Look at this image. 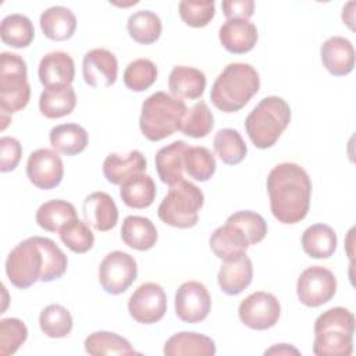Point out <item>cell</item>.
Listing matches in <instances>:
<instances>
[{
  "label": "cell",
  "mask_w": 356,
  "mask_h": 356,
  "mask_svg": "<svg viewBox=\"0 0 356 356\" xmlns=\"http://www.w3.org/2000/svg\"><path fill=\"white\" fill-rule=\"evenodd\" d=\"M267 192L271 213L280 222L296 224L307 216L312 181L303 167L295 163L275 165L267 177Z\"/></svg>",
  "instance_id": "6da1fadb"
},
{
  "label": "cell",
  "mask_w": 356,
  "mask_h": 356,
  "mask_svg": "<svg viewBox=\"0 0 356 356\" xmlns=\"http://www.w3.org/2000/svg\"><path fill=\"white\" fill-rule=\"evenodd\" d=\"M259 72L248 63H231L216 78L210 99L224 113H235L243 108L259 92Z\"/></svg>",
  "instance_id": "7a4b0ae2"
},
{
  "label": "cell",
  "mask_w": 356,
  "mask_h": 356,
  "mask_svg": "<svg viewBox=\"0 0 356 356\" xmlns=\"http://www.w3.org/2000/svg\"><path fill=\"white\" fill-rule=\"evenodd\" d=\"M355 316L345 307H332L314 321L313 353L317 356H349L353 352Z\"/></svg>",
  "instance_id": "3957f363"
},
{
  "label": "cell",
  "mask_w": 356,
  "mask_h": 356,
  "mask_svg": "<svg viewBox=\"0 0 356 356\" xmlns=\"http://www.w3.org/2000/svg\"><path fill=\"white\" fill-rule=\"evenodd\" d=\"M186 111L184 100L165 92H156L142 103L139 128L145 138L159 142L181 129Z\"/></svg>",
  "instance_id": "277c9868"
},
{
  "label": "cell",
  "mask_w": 356,
  "mask_h": 356,
  "mask_svg": "<svg viewBox=\"0 0 356 356\" xmlns=\"http://www.w3.org/2000/svg\"><path fill=\"white\" fill-rule=\"evenodd\" d=\"M289 121V104L282 97L267 96L249 113L245 120V129L257 149H268L277 143Z\"/></svg>",
  "instance_id": "5b68a950"
},
{
  "label": "cell",
  "mask_w": 356,
  "mask_h": 356,
  "mask_svg": "<svg viewBox=\"0 0 356 356\" xmlns=\"http://www.w3.org/2000/svg\"><path fill=\"white\" fill-rule=\"evenodd\" d=\"M203 203V192L196 185L182 178L170 186L168 193L157 209V214L167 225L175 228H191L197 224L199 210Z\"/></svg>",
  "instance_id": "8992f818"
},
{
  "label": "cell",
  "mask_w": 356,
  "mask_h": 356,
  "mask_svg": "<svg viewBox=\"0 0 356 356\" xmlns=\"http://www.w3.org/2000/svg\"><path fill=\"white\" fill-rule=\"evenodd\" d=\"M31 97L25 60L10 51L0 54V108L8 114L26 107Z\"/></svg>",
  "instance_id": "52a82bcc"
},
{
  "label": "cell",
  "mask_w": 356,
  "mask_h": 356,
  "mask_svg": "<svg viewBox=\"0 0 356 356\" xmlns=\"http://www.w3.org/2000/svg\"><path fill=\"white\" fill-rule=\"evenodd\" d=\"M43 266L44 259L38 236H31L19 242L8 253L6 260V274L14 286L26 289L36 281H40Z\"/></svg>",
  "instance_id": "ba28073f"
},
{
  "label": "cell",
  "mask_w": 356,
  "mask_h": 356,
  "mask_svg": "<svg viewBox=\"0 0 356 356\" xmlns=\"http://www.w3.org/2000/svg\"><path fill=\"white\" fill-rule=\"evenodd\" d=\"M337 292L334 273L323 266H312L303 270L296 282V293L302 305L318 307L330 302Z\"/></svg>",
  "instance_id": "9c48e42d"
},
{
  "label": "cell",
  "mask_w": 356,
  "mask_h": 356,
  "mask_svg": "<svg viewBox=\"0 0 356 356\" xmlns=\"http://www.w3.org/2000/svg\"><path fill=\"white\" fill-rule=\"evenodd\" d=\"M97 275L102 288L107 293L120 295L136 280L138 266L131 254L122 250H114L102 260Z\"/></svg>",
  "instance_id": "30bf717a"
},
{
  "label": "cell",
  "mask_w": 356,
  "mask_h": 356,
  "mask_svg": "<svg viewBox=\"0 0 356 356\" xmlns=\"http://www.w3.org/2000/svg\"><path fill=\"white\" fill-rule=\"evenodd\" d=\"M238 314L246 327L263 331L274 327L278 323L281 306L273 293L257 291L241 302Z\"/></svg>",
  "instance_id": "8fae6325"
},
{
  "label": "cell",
  "mask_w": 356,
  "mask_h": 356,
  "mask_svg": "<svg viewBox=\"0 0 356 356\" xmlns=\"http://www.w3.org/2000/svg\"><path fill=\"white\" fill-rule=\"evenodd\" d=\"M131 317L142 324H154L160 321L167 312V295L156 282L139 285L128 300Z\"/></svg>",
  "instance_id": "7c38bea8"
},
{
  "label": "cell",
  "mask_w": 356,
  "mask_h": 356,
  "mask_svg": "<svg viewBox=\"0 0 356 356\" xmlns=\"http://www.w3.org/2000/svg\"><path fill=\"white\" fill-rule=\"evenodd\" d=\"M211 309V298L207 288L199 281L184 282L175 293V314L185 323L203 321Z\"/></svg>",
  "instance_id": "4fadbf2b"
},
{
  "label": "cell",
  "mask_w": 356,
  "mask_h": 356,
  "mask_svg": "<svg viewBox=\"0 0 356 356\" xmlns=\"http://www.w3.org/2000/svg\"><path fill=\"white\" fill-rule=\"evenodd\" d=\"M26 175L31 184L39 189L58 186L64 177L63 160L57 152L42 147L32 152L26 161Z\"/></svg>",
  "instance_id": "5bb4252c"
},
{
  "label": "cell",
  "mask_w": 356,
  "mask_h": 356,
  "mask_svg": "<svg viewBox=\"0 0 356 356\" xmlns=\"http://www.w3.org/2000/svg\"><path fill=\"white\" fill-rule=\"evenodd\" d=\"M83 81L92 88H108L114 85L118 75L117 57L107 49L89 50L82 60Z\"/></svg>",
  "instance_id": "9a60e30c"
},
{
  "label": "cell",
  "mask_w": 356,
  "mask_h": 356,
  "mask_svg": "<svg viewBox=\"0 0 356 356\" xmlns=\"http://www.w3.org/2000/svg\"><path fill=\"white\" fill-rule=\"evenodd\" d=\"M321 63L334 76H345L353 71L355 49L349 39L331 36L320 47Z\"/></svg>",
  "instance_id": "2e32d148"
},
{
  "label": "cell",
  "mask_w": 356,
  "mask_h": 356,
  "mask_svg": "<svg viewBox=\"0 0 356 356\" xmlns=\"http://www.w3.org/2000/svg\"><path fill=\"white\" fill-rule=\"evenodd\" d=\"M82 214L85 222L100 232L110 231L118 221V209L114 199L108 193L100 191L85 197Z\"/></svg>",
  "instance_id": "e0dca14e"
},
{
  "label": "cell",
  "mask_w": 356,
  "mask_h": 356,
  "mask_svg": "<svg viewBox=\"0 0 356 356\" xmlns=\"http://www.w3.org/2000/svg\"><path fill=\"white\" fill-rule=\"evenodd\" d=\"M222 47L232 54H245L250 51L259 39L257 28L249 19H227L218 32Z\"/></svg>",
  "instance_id": "ac0fdd59"
},
{
  "label": "cell",
  "mask_w": 356,
  "mask_h": 356,
  "mask_svg": "<svg viewBox=\"0 0 356 356\" xmlns=\"http://www.w3.org/2000/svg\"><path fill=\"white\" fill-rule=\"evenodd\" d=\"M38 74L44 88L68 86L75 76V64L68 53L51 51L42 57Z\"/></svg>",
  "instance_id": "d6986e66"
},
{
  "label": "cell",
  "mask_w": 356,
  "mask_h": 356,
  "mask_svg": "<svg viewBox=\"0 0 356 356\" xmlns=\"http://www.w3.org/2000/svg\"><path fill=\"white\" fill-rule=\"evenodd\" d=\"M253 280V264L246 253L225 260L218 271L217 281L221 291L229 296L239 295Z\"/></svg>",
  "instance_id": "ffe728a7"
},
{
  "label": "cell",
  "mask_w": 356,
  "mask_h": 356,
  "mask_svg": "<svg viewBox=\"0 0 356 356\" xmlns=\"http://www.w3.org/2000/svg\"><path fill=\"white\" fill-rule=\"evenodd\" d=\"M146 170V159L139 150H131L127 154L110 153L103 161V174L110 184L122 185L134 175Z\"/></svg>",
  "instance_id": "44dd1931"
},
{
  "label": "cell",
  "mask_w": 356,
  "mask_h": 356,
  "mask_svg": "<svg viewBox=\"0 0 356 356\" xmlns=\"http://www.w3.org/2000/svg\"><path fill=\"white\" fill-rule=\"evenodd\" d=\"M168 89L179 100L199 99L206 89V75L195 67L177 65L170 72Z\"/></svg>",
  "instance_id": "7402d4cb"
},
{
  "label": "cell",
  "mask_w": 356,
  "mask_h": 356,
  "mask_svg": "<svg viewBox=\"0 0 356 356\" xmlns=\"http://www.w3.org/2000/svg\"><path fill=\"white\" fill-rule=\"evenodd\" d=\"M249 246V241L243 231L227 221L224 225L214 229L210 236V249L222 261L246 253Z\"/></svg>",
  "instance_id": "603a6c76"
},
{
  "label": "cell",
  "mask_w": 356,
  "mask_h": 356,
  "mask_svg": "<svg viewBox=\"0 0 356 356\" xmlns=\"http://www.w3.org/2000/svg\"><path fill=\"white\" fill-rule=\"evenodd\" d=\"M163 352L165 356H213L216 355V343L203 334L182 331L165 341Z\"/></svg>",
  "instance_id": "cb8c5ba5"
},
{
  "label": "cell",
  "mask_w": 356,
  "mask_h": 356,
  "mask_svg": "<svg viewBox=\"0 0 356 356\" xmlns=\"http://www.w3.org/2000/svg\"><path fill=\"white\" fill-rule=\"evenodd\" d=\"M186 149V142L174 140L156 153L154 163L161 182L171 186L184 178V157Z\"/></svg>",
  "instance_id": "d4e9b609"
},
{
  "label": "cell",
  "mask_w": 356,
  "mask_h": 356,
  "mask_svg": "<svg viewBox=\"0 0 356 356\" xmlns=\"http://www.w3.org/2000/svg\"><path fill=\"white\" fill-rule=\"evenodd\" d=\"M40 29L43 35L56 42H63L75 33L76 18L74 13L63 6H53L40 15Z\"/></svg>",
  "instance_id": "484cf974"
},
{
  "label": "cell",
  "mask_w": 356,
  "mask_h": 356,
  "mask_svg": "<svg viewBox=\"0 0 356 356\" xmlns=\"http://www.w3.org/2000/svg\"><path fill=\"white\" fill-rule=\"evenodd\" d=\"M121 239L135 250H149L157 242V229L146 217L128 216L121 227Z\"/></svg>",
  "instance_id": "4316f807"
},
{
  "label": "cell",
  "mask_w": 356,
  "mask_h": 356,
  "mask_svg": "<svg viewBox=\"0 0 356 356\" xmlns=\"http://www.w3.org/2000/svg\"><path fill=\"white\" fill-rule=\"evenodd\" d=\"M76 106V95L71 85L44 88L39 97V110L46 118H61L72 113Z\"/></svg>",
  "instance_id": "83f0119b"
},
{
  "label": "cell",
  "mask_w": 356,
  "mask_h": 356,
  "mask_svg": "<svg viewBox=\"0 0 356 356\" xmlns=\"http://www.w3.org/2000/svg\"><path fill=\"white\" fill-rule=\"evenodd\" d=\"M337 234L327 224H313L302 234V248L313 259H328L337 250Z\"/></svg>",
  "instance_id": "f1b7e54d"
},
{
  "label": "cell",
  "mask_w": 356,
  "mask_h": 356,
  "mask_svg": "<svg viewBox=\"0 0 356 356\" xmlns=\"http://www.w3.org/2000/svg\"><path fill=\"white\" fill-rule=\"evenodd\" d=\"M51 147L65 156H75L88 146V132L83 127L70 122L51 128L49 134Z\"/></svg>",
  "instance_id": "f546056e"
},
{
  "label": "cell",
  "mask_w": 356,
  "mask_h": 356,
  "mask_svg": "<svg viewBox=\"0 0 356 356\" xmlns=\"http://www.w3.org/2000/svg\"><path fill=\"white\" fill-rule=\"evenodd\" d=\"M120 196L131 209H146L154 202L156 184L147 174L134 175L121 185Z\"/></svg>",
  "instance_id": "4dcf8cb0"
},
{
  "label": "cell",
  "mask_w": 356,
  "mask_h": 356,
  "mask_svg": "<svg viewBox=\"0 0 356 356\" xmlns=\"http://www.w3.org/2000/svg\"><path fill=\"white\" fill-rule=\"evenodd\" d=\"M78 218L72 203L61 199L44 202L36 210V222L49 232H58L67 222Z\"/></svg>",
  "instance_id": "1f68e13d"
},
{
  "label": "cell",
  "mask_w": 356,
  "mask_h": 356,
  "mask_svg": "<svg viewBox=\"0 0 356 356\" xmlns=\"http://www.w3.org/2000/svg\"><path fill=\"white\" fill-rule=\"evenodd\" d=\"M3 43L14 49L28 47L35 38V28L31 19L22 14H10L3 18L0 25Z\"/></svg>",
  "instance_id": "d6a6232c"
},
{
  "label": "cell",
  "mask_w": 356,
  "mask_h": 356,
  "mask_svg": "<svg viewBox=\"0 0 356 356\" xmlns=\"http://www.w3.org/2000/svg\"><path fill=\"white\" fill-rule=\"evenodd\" d=\"M216 154L227 165L239 164L248 153V146L236 129L224 128L217 131L213 139Z\"/></svg>",
  "instance_id": "836d02e7"
},
{
  "label": "cell",
  "mask_w": 356,
  "mask_h": 356,
  "mask_svg": "<svg viewBox=\"0 0 356 356\" xmlns=\"http://www.w3.org/2000/svg\"><path fill=\"white\" fill-rule=\"evenodd\" d=\"M129 36L140 44H152L161 35V19L160 17L149 10H140L129 15L127 22Z\"/></svg>",
  "instance_id": "e575fe53"
},
{
  "label": "cell",
  "mask_w": 356,
  "mask_h": 356,
  "mask_svg": "<svg viewBox=\"0 0 356 356\" xmlns=\"http://www.w3.org/2000/svg\"><path fill=\"white\" fill-rule=\"evenodd\" d=\"M85 350L89 355H135L138 353L131 343L115 332L95 331L85 339Z\"/></svg>",
  "instance_id": "d590c367"
},
{
  "label": "cell",
  "mask_w": 356,
  "mask_h": 356,
  "mask_svg": "<svg viewBox=\"0 0 356 356\" xmlns=\"http://www.w3.org/2000/svg\"><path fill=\"white\" fill-rule=\"evenodd\" d=\"M216 159L204 146H188L184 157V170L195 181H209L216 172Z\"/></svg>",
  "instance_id": "8d00e7d4"
},
{
  "label": "cell",
  "mask_w": 356,
  "mask_h": 356,
  "mask_svg": "<svg viewBox=\"0 0 356 356\" xmlns=\"http://www.w3.org/2000/svg\"><path fill=\"white\" fill-rule=\"evenodd\" d=\"M72 316L61 305H49L39 314L42 332L49 338H64L72 330Z\"/></svg>",
  "instance_id": "74e56055"
},
{
  "label": "cell",
  "mask_w": 356,
  "mask_h": 356,
  "mask_svg": "<svg viewBox=\"0 0 356 356\" xmlns=\"http://www.w3.org/2000/svg\"><path fill=\"white\" fill-rule=\"evenodd\" d=\"M157 67L149 58H136L131 61L124 71V83L132 92L149 89L157 79Z\"/></svg>",
  "instance_id": "f35d334b"
},
{
  "label": "cell",
  "mask_w": 356,
  "mask_h": 356,
  "mask_svg": "<svg viewBox=\"0 0 356 356\" xmlns=\"http://www.w3.org/2000/svg\"><path fill=\"white\" fill-rule=\"evenodd\" d=\"M213 124L214 118L209 106L200 100L195 106H192L191 110L186 111L179 131L186 136L199 139L210 134Z\"/></svg>",
  "instance_id": "ab89813d"
},
{
  "label": "cell",
  "mask_w": 356,
  "mask_h": 356,
  "mask_svg": "<svg viewBox=\"0 0 356 356\" xmlns=\"http://www.w3.org/2000/svg\"><path fill=\"white\" fill-rule=\"evenodd\" d=\"M38 242L42 248L43 259H44V266H43V273H42L40 281L50 282V281H54V280L63 277V274L65 273L67 266H68V259H67L65 253L50 238L38 236Z\"/></svg>",
  "instance_id": "60d3db41"
},
{
  "label": "cell",
  "mask_w": 356,
  "mask_h": 356,
  "mask_svg": "<svg viewBox=\"0 0 356 356\" xmlns=\"http://www.w3.org/2000/svg\"><path fill=\"white\" fill-rule=\"evenodd\" d=\"M58 234L61 242L74 253H86L93 248L95 235L89 225L79 218L67 222Z\"/></svg>",
  "instance_id": "b9f144b4"
},
{
  "label": "cell",
  "mask_w": 356,
  "mask_h": 356,
  "mask_svg": "<svg viewBox=\"0 0 356 356\" xmlns=\"http://www.w3.org/2000/svg\"><path fill=\"white\" fill-rule=\"evenodd\" d=\"M227 222H231L239 227L246 235L249 245H256L264 239L267 235V222L266 220L256 211L252 210H241L231 214L227 218Z\"/></svg>",
  "instance_id": "7bdbcfd3"
},
{
  "label": "cell",
  "mask_w": 356,
  "mask_h": 356,
  "mask_svg": "<svg viewBox=\"0 0 356 356\" xmlns=\"http://www.w3.org/2000/svg\"><path fill=\"white\" fill-rule=\"evenodd\" d=\"M28 338V328L19 318H3L0 321V355L15 353Z\"/></svg>",
  "instance_id": "ee69618b"
},
{
  "label": "cell",
  "mask_w": 356,
  "mask_h": 356,
  "mask_svg": "<svg viewBox=\"0 0 356 356\" xmlns=\"http://www.w3.org/2000/svg\"><path fill=\"white\" fill-rule=\"evenodd\" d=\"M214 1H193L184 0L179 3V15L182 21L192 28H203L214 18Z\"/></svg>",
  "instance_id": "f6af8a7d"
},
{
  "label": "cell",
  "mask_w": 356,
  "mask_h": 356,
  "mask_svg": "<svg viewBox=\"0 0 356 356\" xmlns=\"http://www.w3.org/2000/svg\"><path fill=\"white\" fill-rule=\"evenodd\" d=\"M22 156L21 143L11 136L0 139V171L8 172L17 168Z\"/></svg>",
  "instance_id": "bcb514c9"
},
{
  "label": "cell",
  "mask_w": 356,
  "mask_h": 356,
  "mask_svg": "<svg viewBox=\"0 0 356 356\" xmlns=\"http://www.w3.org/2000/svg\"><path fill=\"white\" fill-rule=\"evenodd\" d=\"M221 8L227 19H232V18L248 19L253 15L254 1L253 0H225L221 3Z\"/></svg>",
  "instance_id": "7dc6e473"
},
{
  "label": "cell",
  "mask_w": 356,
  "mask_h": 356,
  "mask_svg": "<svg viewBox=\"0 0 356 356\" xmlns=\"http://www.w3.org/2000/svg\"><path fill=\"white\" fill-rule=\"evenodd\" d=\"M291 353L299 355L300 352H299L296 348H293V346H291V345H288V343L275 345V346H273V348H270V349H267V350L264 352V355H291Z\"/></svg>",
  "instance_id": "c3c4849f"
},
{
  "label": "cell",
  "mask_w": 356,
  "mask_h": 356,
  "mask_svg": "<svg viewBox=\"0 0 356 356\" xmlns=\"http://www.w3.org/2000/svg\"><path fill=\"white\" fill-rule=\"evenodd\" d=\"M353 7H355V1H350L348 3L345 7H343V11H342V19H343V24H346L350 29H353Z\"/></svg>",
  "instance_id": "681fc988"
}]
</instances>
